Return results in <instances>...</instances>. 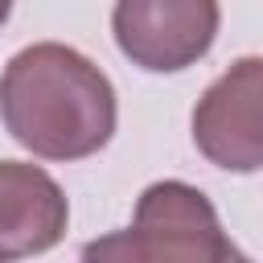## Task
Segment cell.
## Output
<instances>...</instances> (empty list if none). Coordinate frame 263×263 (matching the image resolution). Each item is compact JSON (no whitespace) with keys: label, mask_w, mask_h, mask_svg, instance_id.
Instances as JSON below:
<instances>
[{"label":"cell","mask_w":263,"mask_h":263,"mask_svg":"<svg viewBox=\"0 0 263 263\" xmlns=\"http://www.w3.org/2000/svg\"><path fill=\"white\" fill-rule=\"evenodd\" d=\"M4 132L41 160H86L115 136L119 103L111 78L62 41H37L0 74Z\"/></svg>","instance_id":"1"},{"label":"cell","mask_w":263,"mask_h":263,"mask_svg":"<svg viewBox=\"0 0 263 263\" xmlns=\"http://www.w3.org/2000/svg\"><path fill=\"white\" fill-rule=\"evenodd\" d=\"M86 259H144V263H226L238 259V247L226 238L218 210L197 185L152 181L132 214V226L119 238L90 242Z\"/></svg>","instance_id":"2"},{"label":"cell","mask_w":263,"mask_h":263,"mask_svg":"<svg viewBox=\"0 0 263 263\" xmlns=\"http://www.w3.org/2000/svg\"><path fill=\"white\" fill-rule=\"evenodd\" d=\"M218 0H115L111 33L119 53L148 74L197 66L218 41Z\"/></svg>","instance_id":"3"},{"label":"cell","mask_w":263,"mask_h":263,"mask_svg":"<svg viewBox=\"0 0 263 263\" xmlns=\"http://www.w3.org/2000/svg\"><path fill=\"white\" fill-rule=\"evenodd\" d=\"M197 152L226 173L263 168V58H238L222 70L193 107Z\"/></svg>","instance_id":"4"},{"label":"cell","mask_w":263,"mask_h":263,"mask_svg":"<svg viewBox=\"0 0 263 263\" xmlns=\"http://www.w3.org/2000/svg\"><path fill=\"white\" fill-rule=\"evenodd\" d=\"M66 222V193L41 164L0 160V263L45 255L62 242Z\"/></svg>","instance_id":"5"},{"label":"cell","mask_w":263,"mask_h":263,"mask_svg":"<svg viewBox=\"0 0 263 263\" xmlns=\"http://www.w3.org/2000/svg\"><path fill=\"white\" fill-rule=\"evenodd\" d=\"M12 4H16V0H0V25L12 16Z\"/></svg>","instance_id":"6"}]
</instances>
